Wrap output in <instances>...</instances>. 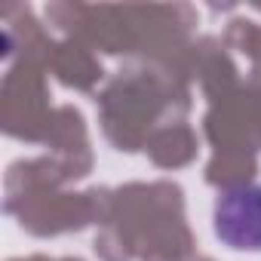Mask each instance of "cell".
I'll return each instance as SVG.
<instances>
[{"mask_svg": "<svg viewBox=\"0 0 261 261\" xmlns=\"http://www.w3.org/2000/svg\"><path fill=\"white\" fill-rule=\"evenodd\" d=\"M215 233L233 246L261 252V188L237 185L215 203Z\"/></svg>", "mask_w": 261, "mask_h": 261, "instance_id": "1", "label": "cell"}]
</instances>
